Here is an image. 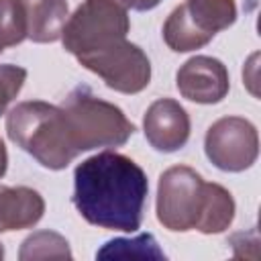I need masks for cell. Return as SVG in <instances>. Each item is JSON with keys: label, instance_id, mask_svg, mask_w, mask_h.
<instances>
[{"label": "cell", "instance_id": "20", "mask_svg": "<svg viewBox=\"0 0 261 261\" xmlns=\"http://www.w3.org/2000/svg\"><path fill=\"white\" fill-rule=\"evenodd\" d=\"M4 257V247H2V243H0V259Z\"/></svg>", "mask_w": 261, "mask_h": 261}, {"label": "cell", "instance_id": "17", "mask_svg": "<svg viewBox=\"0 0 261 261\" xmlns=\"http://www.w3.org/2000/svg\"><path fill=\"white\" fill-rule=\"evenodd\" d=\"M27 80V69L12 63H0V114L6 112L8 104L18 96Z\"/></svg>", "mask_w": 261, "mask_h": 261}, {"label": "cell", "instance_id": "5", "mask_svg": "<svg viewBox=\"0 0 261 261\" xmlns=\"http://www.w3.org/2000/svg\"><path fill=\"white\" fill-rule=\"evenodd\" d=\"M237 20L234 0H186L163 24V41L171 51L186 53L204 47L218 31Z\"/></svg>", "mask_w": 261, "mask_h": 261}, {"label": "cell", "instance_id": "11", "mask_svg": "<svg viewBox=\"0 0 261 261\" xmlns=\"http://www.w3.org/2000/svg\"><path fill=\"white\" fill-rule=\"evenodd\" d=\"M45 212L41 194L27 186L0 188V232L35 226Z\"/></svg>", "mask_w": 261, "mask_h": 261}, {"label": "cell", "instance_id": "1", "mask_svg": "<svg viewBox=\"0 0 261 261\" xmlns=\"http://www.w3.org/2000/svg\"><path fill=\"white\" fill-rule=\"evenodd\" d=\"M149 181L126 155L102 151L73 171V204L94 226L135 232L141 228Z\"/></svg>", "mask_w": 261, "mask_h": 261}, {"label": "cell", "instance_id": "4", "mask_svg": "<svg viewBox=\"0 0 261 261\" xmlns=\"http://www.w3.org/2000/svg\"><path fill=\"white\" fill-rule=\"evenodd\" d=\"M128 29L130 20L126 8L114 0H86L67 16L61 41L65 51L80 59L124 41Z\"/></svg>", "mask_w": 261, "mask_h": 261}, {"label": "cell", "instance_id": "3", "mask_svg": "<svg viewBox=\"0 0 261 261\" xmlns=\"http://www.w3.org/2000/svg\"><path fill=\"white\" fill-rule=\"evenodd\" d=\"M61 108L65 110L71 139L80 153L98 147H120L135 133V124L118 106L96 98L84 86L69 92Z\"/></svg>", "mask_w": 261, "mask_h": 261}, {"label": "cell", "instance_id": "18", "mask_svg": "<svg viewBox=\"0 0 261 261\" xmlns=\"http://www.w3.org/2000/svg\"><path fill=\"white\" fill-rule=\"evenodd\" d=\"M116 4H120L122 8H133V10H151L155 8L161 0H114Z\"/></svg>", "mask_w": 261, "mask_h": 261}, {"label": "cell", "instance_id": "19", "mask_svg": "<svg viewBox=\"0 0 261 261\" xmlns=\"http://www.w3.org/2000/svg\"><path fill=\"white\" fill-rule=\"evenodd\" d=\"M6 167H8V153H6L4 141L0 139V177L6 173Z\"/></svg>", "mask_w": 261, "mask_h": 261}, {"label": "cell", "instance_id": "7", "mask_svg": "<svg viewBox=\"0 0 261 261\" xmlns=\"http://www.w3.org/2000/svg\"><path fill=\"white\" fill-rule=\"evenodd\" d=\"M204 151L214 167L230 173L245 171L259 155L257 128L247 118L224 116L206 130Z\"/></svg>", "mask_w": 261, "mask_h": 261}, {"label": "cell", "instance_id": "15", "mask_svg": "<svg viewBox=\"0 0 261 261\" xmlns=\"http://www.w3.org/2000/svg\"><path fill=\"white\" fill-rule=\"evenodd\" d=\"M20 261H33V259H71L69 243L53 230H39L33 232L22 241Z\"/></svg>", "mask_w": 261, "mask_h": 261}, {"label": "cell", "instance_id": "10", "mask_svg": "<svg viewBox=\"0 0 261 261\" xmlns=\"http://www.w3.org/2000/svg\"><path fill=\"white\" fill-rule=\"evenodd\" d=\"M143 130L155 151L173 153L190 139V116L179 102L171 98H159L147 108Z\"/></svg>", "mask_w": 261, "mask_h": 261}, {"label": "cell", "instance_id": "16", "mask_svg": "<svg viewBox=\"0 0 261 261\" xmlns=\"http://www.w3.org/2000/svg\"><path fill=\"white\" fill-rule=\"evenodd\" d=\"M27 39V18L18 0H0V53Z\"/></svg>", "mask_w": 261, "mask_h": 261}, {"label": "cell", "instance_id": "9", "mask_svg": "<svg viewBox=\"0 0 261 261\" xmlns=\"http://www.w3.org/2000/svg\"><path fill=\"white\" fill-rule=\"evenodd\" d=\"M177 90L196 104H216L228 94V69L220 59L196 55L188 59L175 75Z\"/></svg>", "mask_w": 261, "mask_h": 261}, {"label": "cell", "instance_id": "14", "mask_svg": "<svg viewBox=\"0 0 261 261\" xmlns=\"http://www.w3.org/2000/svg\"><path fill=\"white\" fill-rule=\"evenodd\" d=\"M98 259H112V257H122V259H165V253L159 249L157 241L153 234L145 232L135 239H114L108 241L98 253Z\"/></svg>", "mask_w": 261, "mask_h": 261}, {"label": "cell", "instance_id": "2", "mask_svg": "<svg viewBox=\"0 0 261 261\" xmlns=\"http://www.w3.org/2000/svg\"><path fill=\"white\" fill-rule=\"evenodd\" d=\"M6 135L16 147L53 171L65 169L80 155L65 110L49 102L31 100L16 104L6 114Z\"/></svg>", "mask_w": 261, "mask_h": 261}, {"label": "cell", "instance_id": "6", "mask_svg": "<svg viewBox=\"0 0 261 261\" xmlns=\"http://www.w3.org/2000/svg\"><path fill=\"white\" fill-rule=\"evenodd\" d=\"M208 184L188 165H175L161 173L157 186V220L173 232L196 230Z\"/></svg>", "mask_w": 261, "mask_h": 261}, {"label": "cell", "instance_id": "13", "mask_svg": "<svg viewBox=\"0 0 261 261\" xmlns=\"http://www.w3.org/2000/svg\"><path fill=\"white\" fill-rule=\"evenodd\" d=\"M232 218H234V200L230 192L218 184H208L206 204L196 230L204 234H218L230 226Z\"/></svg>", "mask_w": 261, "mask_h": 261}, {"label": "cell", "instance_id": "8", "mask_svg": "<svg viewBox=\"0 0 261 261\" xmlns=\"http://www.w3.org/2000/svg\"><path fill=\"white\" fill-rule=\"evenodd\" d=\"M86 69L100 75L108 88L122 94H139L151 82V61L141 47L126 39L110 49L77 59Z\"/></svg>", "mask_w": 261, "mask_h": 261}, {"label": "cell", "instance_id": "12", "mask_svg": "<svg viewBox=\"0 0 261 261\" xmlns=\"http://www.w3.org/2000/svg\"><path fill=\"white\" fill-rule=\"evenodd\" d=\"M27 18V37L35 43L61 39L67 20V0H18Z\"/></svg>", "mask_w": 261, "mask_h": 261}]
</instances>
